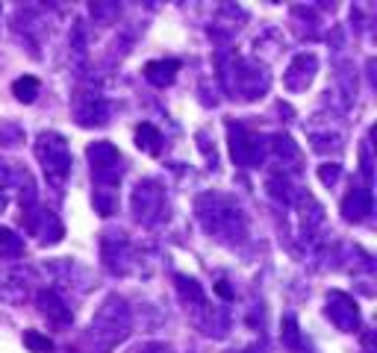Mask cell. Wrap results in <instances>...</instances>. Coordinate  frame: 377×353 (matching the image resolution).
<instances>
[{
	"instance_id": "obj_1",
	"label": "cell",
	"mask_w": 377,
	"mask_h": 353,
	"mask_svg": "<svg viewBox=\"0 0 377 353\" xmlns=\"http://www.w3.org/2000/svg\"><path fill=\"white\" fill-rule=\"evenodd\" d=\"M12 92H15V97H18V101L30 103L32 97H36V92H39V80H36V77H21V80H15Z\"/></svg>"
},
{
	"instance_id": "obj_2",
	"label": "cell",
	"mask_w": 377,
	"mask_h": 353,
	"mask_svg": "<svg viewBox=\"0 0 377 353\" xmlns=\"http://www.w3.org/2000/svg\"><path fill=\"white\" fill-rule=\"evenodd\" d=\"M24 341H27V345L36 350V353H48V350H50V339H41V336H36V333H27Z\"/></svg>"
}]
</instances>
